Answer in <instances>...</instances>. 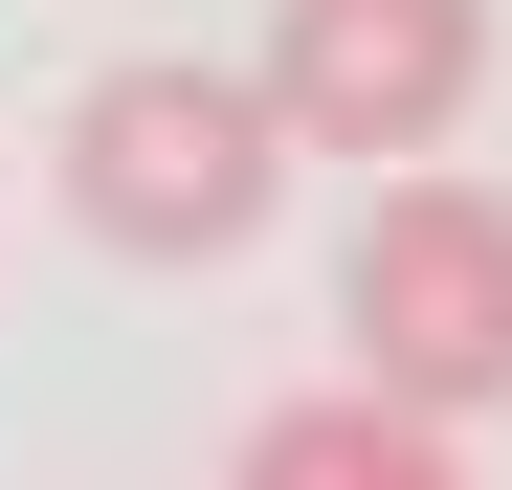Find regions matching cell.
<instances>
[{
    "label": "cell",
    "mask_w": 512,
    "mask_h": 490,
    "mask_svg": "<svg viewBox=\"0 0 512 490\" xmlns=\"http://www.w3.org/2000/svg\"><path fill=\"white\" fill-rule=\"evenodd\" d=\"M490 90V0H268L290 156H446Z\"/></svg>",
    "instance_id": "3"
},
{
    "label": "cell",
    "mask_w": 512,
    "mask_h": 490,
    "mask_svg": "<svg viewBox=\"0 0 512 490\" xmlns=\"http://www.w3.org/2000/svg\"><path fill=\"white\" fill-rule=\"evenodd\" d=\"M334 335H357V379L401 401H512V201L468 179V156H401L379 223H357V268H334Z\"/></svg>",
    "instance_id": "2"
},
{
    "label": "cell",
    "mask_w": 512,
    "mask_h": 490,
    "mask_svg": "<svg viewBox=\"0 0 512 490\" xmlns=\"http://www.w3.org/2000/svg\"><path fill=\"white\" fill-rule=\"evenodd\" d=\"M268 201H290L268 67H90V90H67V223H90V245H134V268H223Z\"/></svg>",
    "instance_id": "1"
},
{
    "label": "cell",
    "mask_w": 512,
    "mask_h": 490,
    "mask_svg": "<svg viewBox=\"0 0 512 490\" xmlns=\"http://www.w3.org/2000/svg\"><path fill=\"white\" fill-rule=\"evenodd\" d=\"M446 401H401V379H312V401H268L245 424V468H290V490H446Z\"/></svg>",
    "instance_id": "4"
}]
</instances>
